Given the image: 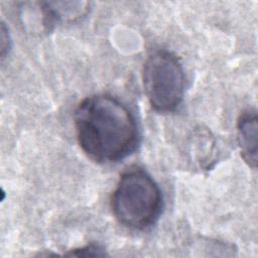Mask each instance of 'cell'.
<instances>
[{
    "instance_id": "cell-1",
    "label": "cell",
    "mask_w": 258,
    "mask_h": 258,
    "mask_svg": "<svg viewBox=\"0 0 258 258\" xmlns=\"http://www.w3.org/2000/svg\"><path fill=\"white\" fill-rule=\"evenodd\" d=\"M77 139L82 150L97 162H116L138 145L135 117L119 100L109 95L84 99L75 111Z\"/></svg>"
},
{
    "instance_id": "cell-2",
    "label": "cell",
    "mask_w": 258,
    "mask_h": 258,
    "mask_svg": "<svg viewBox=\"0 0 258 258\" xmlns=\"http://www.w3.org/2000/svg\"><path fill=\"white\" fill-rule=\"evenodd\" d=\"M161 207V190L146 171L134 168L120 176L112 196V210L120 224L144 230L158 219Z\"/></svg>"
},
{
    "instance_id": "cell-3",
    "label": "cell",
    "mask_w": 258,
    "mask_h": 258,
    "mask_svg": "<svg viewBox=\"0 0 258 258\" xmlns=\"http://www.w3.org/2000/svg\"><path fill=\"white\" fill-rule=\"evenodd\" d=\"M143 86L150 106L157 112L168 113L181 104L185 77L178 58L170 51H152L143 66Z\"/></svg>"
},
{
    "instance_id": "cell-4",
    "label": "cell",
    "mask_w": 258,
    "mask_h": 258,
    "mask_svg": "<svg viewBox=\"0 0 258 258\" xmlns=\"http://www.w3.org/2000/svg\"><path fill=\"white\" fill-rule=\"evenodd\" d=\"M237 140L245 162L252 168H256L258 123L255 110H248L241 114L237 123Z\"/></svg>"
},
{
    "instance_id": "cell-5",
    "label": "cell",
    "mask_w": 258,
    "mask_h": 258,
    "mask_svg": "<svg viewBox=\"0 0 258 258\" xmlns=\"http://www.w3.org/2000/svg\"><path fill=\"white\" fill-rule=\"evenodd\" d=\"M90 4L85 1L41 2V8L50 27L55 22H76L87 15Z\"/></svg>"
},
{
    "instance_id": "cell-6",
    "label": "cell",
    "mask_w": 258,
    "mask_h": 258,
    "mask_svg": "<svg viewBox=\"0 0 258 258\" xmlns=\"http://www.w3.org/2000/svg\"><path fill=\"white\" fill-rule=\"evenodd\" d=\"M66 255L68 256H77V257H88V256H105V250L99 245H87L78 249L71 250Z\"/></svg>"
},
{
    "instance_id": "cell-7",
    "label": "cell",
    "mask_w": 258,
    "mask_h": 258,
    "mask_svg": "<svg viewBox=\"0 0 258 258\" xmlns=\"http://www.w3.org/2000/svg\"><path fill=\"white\" fill-rule=\"evenodd\" d=\"M10 36H9V31L5 27V24H1V58L3 59L6 54L9 52V49L11 47L10 45Z\"/></svg>"
}]
</instances>
